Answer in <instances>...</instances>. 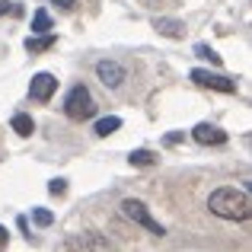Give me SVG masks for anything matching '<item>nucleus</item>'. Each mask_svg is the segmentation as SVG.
Returning a JSON list of instances; mask_svg holds the SVG:
<instances>
[{"label": "nucleus", "mask_w": 252, "mask_h": 252, "mask_svg": "<svg viewBox=\"0 0 252 252\" xmlns=\"http://www.w3.org/2000/svg\"><path fill=\"white\" fill-rule=\"evenodd\" d=\"M208 208H211V214L220 217V220H249V214H252L249 191L233 189V185H223V189L211 191Z\"/></svg>", "instance_id": "nucleus-1"}, {"label": "nucleus", "mask_w": 252, "mask_h": 252, "mask_svg": "<svg viewBox=\"0 0 252 252\" xmlns=\"http://www.w3.org/2000/svg\"><path fill=\"white\" fill-rule=\"evenodd\" d=\"M64 115H67L70 122H86V118L96 115V102H93V93L86 90L83 83L70 86L67 99H64Z\"/></svg>", "instance_id": "nucleus-2"}, {"label": "nucleus", "mask_w": 252, "mask_h": 252, "mask_svg": "<svg viewBox=\"0 0 252 252\" xmlns=\"http://www.w3.org/2000/svg\"><path fill=\"white\" fill-rule=\"evenodd\" d=\"M122 214L128 217V220H134L137 227H144L147 233H154V236H166V227H163L160 220H154L150 208H147L144 201H137V198H125V201H122Z\"/></svg>", "instance_id": "nucleus-3"}, {"label": "nucleus", "mask_w": 252, "mask_h": 252, "mask_svg": "<svg viewBox=\"0 0 252 252\" xmlns=\"http://www.w3.org/2000/svg\"><path fill=\"white\" fill-rule=\"evenodd\" d=\"M189 77H191V83L204 86V90H217V93H236V80H230V77H223V74H211V70H204V67H195Z\"/></svg>", "instance_id": "nucleus-4"}, {"label": "nucleus", "mask_w": 252, "mask_h": 252, "mask_svg": "<svg viewBox=\"0 0 252 252\" xmlns=\"http://www.w3.org/2000/svg\"><path fill=\"white\" fill-rule=\"evenodd\" d=\"M191 137H195V144H201V147H220V144H227V131L211 125V122L195 125V128H191Z\"/></svg>", "instance_id": "nucleus-5"}, {"label": "nucleus", "mask_w": 252, "mask_h": 252, "mask_svg": "<svg viewBox=\"0 0 252 252\" xmlns=\"http://www.w3.org/2000/svg\"><path fill=\"white\" fill-rule=\"evenodd\" d=\"M96 77L102 80V86H109V90H118V86L128 80V70H125L118 61H99V64H96Z\"/></svg>", "instance_id": "nucleus-6"}, {"label": "nucleus", "mask_w": 252, "mask_h": 252, "mask_svg": "<svg viewBox=\"0 0 252 252\" xmlns=\"http://www.w3.org/2000/svg\"><path fill=\"white\" fill-rule=\"evenodd\" d=\"M67 246L70 249H86V252H115V246L99 233H77V236L67 240Z\"/></svg>", "instance_id": "nucleus-7"}, {"label": "nucleus", "mask_w": 252, "mask_h": 252, "mask_svg": "<svg viewBox=\"0 0 252 252\" xmlns=\"http://www.w3.org/2000/svg\"><path fill=\"white\" fill-rule=\"evenodd\" d=\"M55 90H58V77H55V74H48V70L35 74V77H32V83H29L32 99H38V102H48V99L55 96Z\"/></svg>", "instance_id": "nucleus-8"}, {"label": "nucleus", "mask_w": 252, "mask_h": 252, "mask_svg": "<svg viewBox=\"0 0 252 252\" xmlns=\"http://www.w3.org/2000/svg\"><path fill=\"white\" fill-rule=\"evenodd\" d=\"M154 29L160 32V35H166V38H185V23H179V19H169V16L154 19Z\"/></svg>", "instance_id": "nucleus-9"}, {"label": "nucleus", "mask_w": 252, "mask_h": 252, "mask_svg": "<svg viewBox=\"0 0 252 252\" xmlns=\"http://www.w3.org/2000/svg\"><path fill=\"white\" fill-rule=\"evenodd\" d=\"M48 48H55V35H29L26 38V51H32V55H42V51H48Z\"/></svg>", "instance_id": "nucleus-10"}, {"label": "nucleus", "mask_w": 252, "mask_h": 252, "mask_svg": "<svg viewBox=\"0 0 252 252\" xmlns=\"http://www.w3.org/2000/svg\"><path fill=\"white\" fill-rule=\"evenodd\" d=\"M10 125H13V131H16L19 137H29L32 131H35V122H32V115H26V112H16Z\"/></svg>", "instance_id": "nucleus-11"}, {"label": "nucleus", "mask_w": 252, "mask_h": 252, "mask_svg": "<svg viewBox=\"0 0 252 252\" xmlns=\"http://www.w3.org/2000/svg\"><path fill=\"white\" fill-rule=\"evenodd\" d=\"M51 32V16L45 10H35V16H32V35H48Z\"/></svg>", "instance_id": "nucleus-12"}, {"label": "nucleus", "mask_w": 252, "mask_h": 252, "mask_svg": "<svg viewBox=\"0 0 252 252\" xmlns=\"http://www.w3.org/2000/svg\"><path fill=\"white\" fill-rule=\"evenodd\" d=\"M118 128H122V118H118V115H109V118H99V122H96V134H99V137L115 134Z\"/></svg>", "instance_id": "nucleus-13"}, {"label": "nucleus", "mask_w": 252, "mask_h": 252, "mask_svg": "<svg viewBox=\"0 0 252 252\" xmlns=\"http://www.w3.org/2000/svg\"><path fill=\"white\" fill-rule=\"evenodd\" d=\"M128 160H131V166H154V163H157V157L150 154V150H131V157H128Z\"/></svg>", "instance_id": "nucleus-14"}, {"label": "nucleus", "mask_w": 252, "mask_h": 252, "mask_svg": "<svg viewBox=\"0 0 252 252\" xmlns=\"http://www.w3.org/2000/svg\"><path fill=\"white\" fill-rule=\"evenodd\" d=\"M32 220H35L38 227H51L55 214H51V211H45V208H35V211H32Z\"/></svg>", "instance_id": "nucleus-15"}, {"label": "nucleus", "mask_w": 252, "mask_h": 252, "mask_svg": "<svg viewBox=\"0 0 252 252\" xmlns=\"http://www.w3.org/2000/svg\"><path fill=\"white\" fill-rule=\"evenodd\" d=\"M195 55L204 58V61H211V64H220V55H217L214 48H208V45H195Z\"/></svg>", "instance_id": "nucleus-16"}, {"label": "nucleus", "mask_w": 252, "mask_h": 252, "mask_svg": "<svg viewBox=\"0 0 252 252\" xmlns=\"http://www.w3.org/2000/svg\"><path fill=\"white\" fill-rule=\"evenodd\" d=\"M48 191H51V195H64V191H67V179H51Z\"/></svg>", "instance_id": "nucleus-17"}, {"label": "nucleus", "mask_w": 252, "mask_h": 252, "mask_svg": "<svg viewBox=\"0 0 252 252\" xmlns=\"http://www.w3.org/2000/svg\"><path fill=\"white\" fill-rule=\"evenodd\" d=\"M179 141H182V131H172V134H166V144H169V147H172V144H179Z\"/></svg>", "instance_id": "nucleus-18"}, {"label": "nucleus", "mask_w": 252, "mask_h": 252, "mask_svg": "<svg viewBox=\"0 0 252 252\" xmlns=\"http://www.w3.org/2000/svg\"><path fill=\"white\" fill-rule=\"evenodd\" d=\"M55 3L61 6V10H74V6H77V0H55Z\"/></svg>", "instance_id": "nucleus-19"}, {"label": "nucleus", "mask_w": 252, "mask_h": 252, "mask_svg": "<svg viewBox=\"0 0 252 252\" xmlns=\"http://www.w3.org/2000/svg\"><path fill=\"white\" fill-rule=\"evenodd\" d=\"M6 10H13V3H10V0H0V16H3Z\"/></svg>", "instance_id": "nucleus-20"}, {"label": "nucleus", "mask_w": 252, "mask_h": 252, "mask_svg": "<svg viewBox=\"0 0 252 252\" xmlns=\"http://www.w3.org/2000/svg\"><path fill=\"white\" fill-rule=\"evenodd\" d=\"M0 249H6V227H0Z\"/></svg>", "instance_id": "nucleus-21"}]
</instances>
